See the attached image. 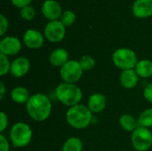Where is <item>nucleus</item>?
<instances>
[{
	"mask_svg": "<svg viewBox=\"0 0 152 151\" xmlns=\"http://www.w3.org/2000/svg\"><path fill=\"white\" fill-rule=\"evenodd\" d=\"M26 110L34 121L44 122L51 116L52 101L47 95L42 93H35L26 103Z\"/></svg>",
	"mask_w": 152,
	"mask_h": 151,
	"instance_id": "1",
	"label": "nucleus"
},
{
	"mask_svg": "<svg viewBox=\"0 0 152 151\" xmlns=\"http://www.w3.org/2000/svg\"><path fill=\"white\" fill-rule=\"evenodd\" d=\"M93 120V112L83 104L69 108L66 112V121L74 129L81 130L88 127Z\"/></svg>",
	"mask_w": 152,
	"mask_h": 151,
	"instance_id": "2",
	"label": "nucleus"
},
{
	"mask_svg": "<svg viewBox=\"0 0 152 151\" xmlns=\"http://www.w3.org/2000/svg\"><path fill=\"white\" fill-rule=\"evenodd\" d=\"M55 95L57 100L67 107H73L80 104L83 98L82 90L76 84H69L61 82L55 89Z\"/></svg>",
	"mask_w": 152,
	"mask_h": 151,
	"instance_id": "3",
	"label": "nucleus"
},
{
	"mask_svg": "<svg viewBox=\"0 0 152 151\" xmlns=\"http://www.w3.org/2000/svg\"><path fill=\"white\" fill-rule=\"evenodd\" d=\"M9 136L12 146L15 148H24L30 143L33 132L28 124L24 122H17L12 126Z\"/></svg>",
	"mask_w": 152,
	"mask_h": 151,
	"instance_id": "4",
	"label": "nucleus"
},
{
	"mask_svg": "<svg viewBox=\"0 0 152 151\" xmlns=\"http://www.w3.org/2000/svg\"><path fill=\"white\" fill-rule=\"evenodd\" d=\"M112 61L114 65L123 70L134 69L138 60L137 55L132 49L122 47L117 49L112 54Z\"/></svg>",
	"mask_w": 152,
	"mask_h": 151,
	"instance_id": "5",
	"label": "nucleus"
},
{
	"mask_svg": "<svg viewBox=\"0 0 152 151\" xmlns=\"http://www.w3.org/2000/svg\"><path fill=\"white\" fill-rule=\"evenodd\" d=\"M131 142L136 151H147L152 146V133L149 128L139 126L132 133Z\"/></svg>",
	"mask_w": 152,
	"mask_h": 151,
	"instance_id": "6",
	"label": "nucleus"
},
{
	"mask_svg": "<svg viewBox=\"0 0 152 151\" xmlns=\"http://www.w3.org/2000/svg\"><path fill=\"white\" fill-rule=\"evenodd\" d=\"M84 73L78 61L71 60L69 61L65 65L60 69V76L62 82L76 84L80 80Z\"/></svg>",
	"mask_w": 152,
	"mask_h": 151,
	"instance_id": "7",
	"label": "nucleus"
},
{
	"mask_svg": "<svg viewBox=\"0 0 152 151\" xmlns=\"http://www.w3.org/2000/svg\"><path fill=\"white\" fill-rule=\"evenodd\" d=\"M45 37L52 43L61 42L66 35V27L61 20L49 21L44 30Z\"/></svg>",
	"mask_w": 152,
	"mask_h": 151,
	"instance_id": "8",
	"label": "nucleus"
},
{
	"mask_svg": "<svg viewBox=\"0 0 152 151\" xmlns=\"http://www.w3.org/2000/svg\"><path fill=\"white\" fill-rule=\"evenodd\" d=\"M21 50V42L15 36H5L0 41V53L5 56H13L20 53Z\"/></svg>",
	"mask_w": 152,
	"mask_h": 151,
	"instance_id": "9",
	"label": "nucleus"
},
{
	"mask_svg": "<svg viewBox=\"0 0 152 151\" xmlns=\"http://www.w3.org/2000/svg\"><path fill=\"white\" fill-rule=\"evenodd\" d=\"M22 41L29 49H39L44 45L45 35L36 29H28L23 35Z\"/></svg>",
	"mask_w": 152,
	"mask_h": 151,
	"instance_id": "10",
	"label": "nucleus"
},
{
	"mask_svg": "<svg viewBox=\"0 0 152 151\" xmlns=\"http://www.w3.org/2000/svg\"><path fill=\"white\" fill-rule=\"evenodd\" d=\"M30 69V61L28 58L20 56L14 59L11 63L10 74L16 77L20 78L26 76Z\"/></svg>",
	"mask_w": 152,
	"mask_h": 151,
	"instance_id": "11",
	"label": "nucleus"
},
{
	"mask_svg": "<svg viewBox=\"0 0 152 151\" xmlns=\"http://www.w3.org/2000/svg\"><path fill=\"white\" fill-rule=\"evenodd\" d=\"M42 13L49 21L58 20L62 14L61 6L55 0H45L42 5Z\"/></svg>",
	"mask_w": 152,
	"mask_h": 151,
	"instance_id": "12",
	"label": "nucleus"
},
{
	"mask_svg": "<svg viewBox=\"0 0 152 151\" xmlns=\"http://www.w3.org/2000/svg\"><path fill=\"white\" fill-rule=\"evenodd\" d=\"M132 12L136 18L144 19L152 15V0H135L132 6Z\"/></svg>",
	"mask_w": 152,
	"mask_h": 151,
	"instance_id": "13",
	"label": "nucleus"
},
{
	"mask_svg": "<svg viewBox=\"0 0 152 151\" xmlns=\"http://www.w3.org/2000/svg\"><path fill=\"white\" fill-rule=\"evenodd\" d=\"M107 106V98L104 94L95 93L92 94L87 102V107L93 113H100L105 109Z\"/></svg>",
	"mask_w": 152,
	"mask_h": 151,
	"instance_id": "14",
	"label": "nucleus"
},
{
	"mask_svg": "<svg viewBox=\"0 0 152 151\" xmlns=\"http://www.w3.org/2000/svg\"><path fill=\"white\" fill-rule=\"evenodd\" d=\"M140 77L134 69L123 70L119 76L121 85L126 89H133L137 86Z\"/></svg>",
	"mask_w": 152,
	"mask_h": 151,
	"instance_id": "15",
	"label": "nucleus"
},
{
	"mask_svg": "<svg viewBox=\"0 0 152 151\" xmlns=\"http://www.w3.org/2000/svg\"><path fill=\"white\" fill-rule=\"evenodd\" d=\"M69 53L64 48L54 49L49 56V61L52 66L56 68H61L69 61Z\"/></svg>",
	"mask_w": 152,
	"mask_h": 151,
	"instance_id": "16",
	"label": "nucleus"
},
{
	"mask_svg": "<svg viewBox=\"0 0 152 151\" xmlns=\"http://www.w3.org/2000/svg\"><path fill=\"white\" fill-rule=\"evenodd\" d=\"M30 93L25 86H16L14 87L11 92V99L13 102L17 104H26L29 98H30Z\"/></svg>",
	"mask_w": 152,
	"mask_h": 151,
	"instance_id": "17",
	"label": "nucleus"
},
{
	"mask_svg": "<svg viewBox=\"0 0 152 151\" xmlns=\"http://www.w3.org/2000/svg\"><path fill=\"white\" fill-rule=\"evenodd\" d=\"M135 72L142 78H149L152 77V61L150 60L144 59L138 61L135 68Z\"/></svg>",
	"mask_w": 152,
	"mask_h": 151,
	"instance_id": "18",
	"label": "nucleus"
},
{
	"mask_svg": "<svg viewBox=\"0 0 152 151\" xmlns=\"http://www.w3.org/2000/svg\"><path fill=\"white\" fill-rule=\"evenodd\" d=\"M119 125L126 132L133 133L136 128H138L139 123L138 119L135 118L131 114H124L119 117Z\"/></svg>",
	"mask_w": 152,
	"mask_h": 151,
	"instance_id": "19",
	"label": "nucleus"
},
{
	"mask_svg": "<svg viewBox=\"0 0 152 151\" xmlns=\"http://www.w3.org/2000/svg\"><path fill=\"white\" fill-rule=\"evenodd\" d=\"M61 151H83V142L79 138L71 136L63 143Z\"/></svg>",
	"mask_w": 152,
	"mask_h": 151,
	"instance_id": "20",
	"label": "nucleus"
},
{
	"mask_svg": "<svg viewBox=\"0 0 152 151\" xmlns=\"http://www.w3.org/2000/svg\"><path fill=\"white\" fill-rule=\"evenodd\" d=\"M138 123L140 126L151 128L152 127V108L143 110L138 117Z\"/></svg>",
	"mask_w": 152,
	"mask_h": 151,
	"instance_id": "21",
	"label": "nucleus"
},
{
	"mask_svg": "<svg viewBox=\"0 0 152 151\" xmlns=\"http://www.w3.org/2000/svg\"><path fill=\"white\" fill-rule=\"evenodd\" d=\"M78 61H79L80 66H81V68H82V69L84 71L92 70L95 67V65H96L95 60L94 59V57H92L90 55H84V56H82Z\"/></svg>",
	"mask_w": 152,
	"mask_h": 151,
	"instance_id": "22",
	"label": "nucleus"
},
{
	"mask_svg": "<svg viewBox=\"0 0 152 151\" xmlns=\"http://www.w3.org/2000/svg\"><path fill=\"white\" fill-rule=\"evenodd\" d=\"M60 20L65 27H70L76 20V14L70 10H66L62 12Z\"/></svg>",
	"mask_w": 152,
	"mask_h": 151,
	"instance_id": "23",
	"label": "nucleus"
},
{
	"mask_svg": "<svg viewBox=\"0 0 152 151\" xmlns=\"http://www.w3.org/2000/svg\"><path fill=\"white\" fill-rule=\"evenodd\" d=\"M11 63L8 57L3 53H0V76L4 77L10 73Z\"/></svg>",
	"mask_w": 152,
	"mask_h": 151,
	"instance_id": "24",
	"label": "nucleus"
},
{
	"mask_svg": "<svg viewBox=\"0 0 152 151\" xmlns=\"http://www.w3.org/2000/svg\"><path fill=\"white\" fill-rule=\"evenodd\" d=\"M20 16L27 21L32 20L36 16V10L33 6L28 5L20 9Z\"/></svg>",
	"mask_w": 152,
	"mask_h": 151,
	"instance_id": "25",
	"label": "nucleus"
},
{
	"mask_svg": "<svg viewBox=\"0 0 152 151\" xmlns=\"http://www.w3.org/2000/svg\"><path fill=\"white\" fill-rule=\"evenodd\" d=\"M8 27H9V22H8L7 18L4 14H1L0 15V36H3L5 34V32L8 29Z\"/></svg>",
	"mask_w": 152,
	"mask_h": 151,
	"instance_id": "26",
	"label": "nucleus"
},
{
	"mask_svg": "<svg viewBox=\"0 0 152 151\" xmlns=\"http://www.w3.org/2000/svg\"><path fill=\"white\" fill-rule=\"evenodd\" d=\"M7 125H8V117H7V115L2 111L0 112V132L1 133H3L5 129L7 128Z\"/></svg>",
	"mask_w": 152,
	"mask_h": 151,
	"instance_id": "27",
	"label": "nucleus"
},
{
	"mask_svg": "<svg viewBox=\"0 0 152 151\" xmlns=\"http://www.w3.org/2000/svg\"><path fill=\"white\" fill-rule=\"evenodd\" d=\"M0 151H10V143L3 133L0 134Z\"/></svg>",
	"mask_w": 152,
	"mask_h": 151,
	"instance_id": "28",
	"label": "nucleus"
},
{
	"mask_svg": "<svg viewBox=\"0 0 152 151\" xmlns=\"http://www.w3.org/2000/svg\"><path fill=\"white\" fill-rule=\"evenodd\" d=\"M143 96L145 100L152 103V83L148 84L143 90Z\"/></svg>",
	"mask_w": 152,
	"mask_h": 151,
	"instance_id": "29",
	"label": "nucleus"
},
{
	"mask_svg": "<svg viewBox=\"0 0 152 151\" xmlns=\"http://www.w3.org/2000/svg\"><path fill=\"white\" fill-rule=\"evenodd\" d=\"M33 0H11V2H12V4L14 5V6H16V7H18V8H23V7H25V6H28V5H29V4L32 2Z\"/></svg>",
	"mask_w": 152,
	"mask_h": 151,
	"instance_id": "30",
	"label": "nucleus"
},
{
	"mask_svg": "<svg viewBox=\"0 0 152 151\" xmlns=\"http://www.w3.org/2000/svg\"><path fill=\"white\" fill-rule=\"evenodd\" d=\"M5 94V86L3 82H0V99L2 100Z\"/></svg>",
	"mask_w": 152,
	"mask_h": 151,
	"instance_id": "31",
	"label": "nucleus"
}]
</instances>
